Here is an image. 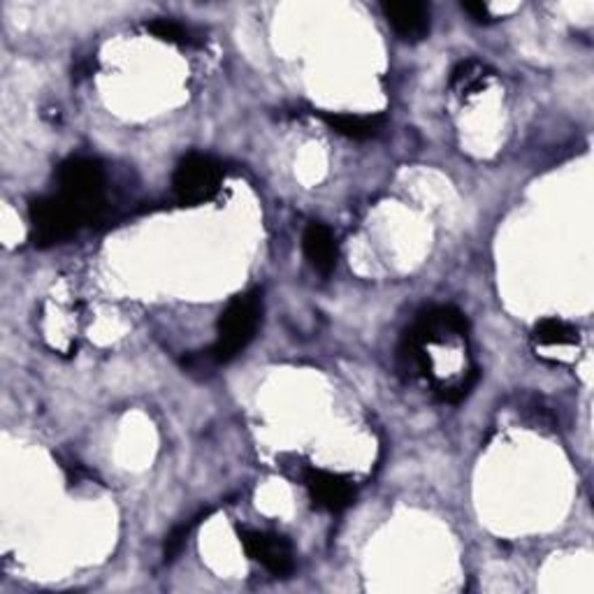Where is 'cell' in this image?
<instances>
[{
  "label": "cell",
  "mask_w": 594,
  "mask_h": 594,
  "mask_svg": "<svg viewBox=\"0 0 594 594\" xmlns=\"http://www.w3.org/2000/svg\"><path fill=\"white\" fill-rule=\"evenodd\" d=\"M261 324L263 295L258 291L232 298L218 318V337L214 346L207 351V358L216 365L230 363L235 355H240L253 342Z\"/></svg>",
  "instance_id": "6da1fadb"
},
{
  "label": "cell",
  "mask_w": 594,
  "mask_h": 594,
  "mask_svg": "<svg viewBox=\"0 0 594 594\" xmlns=\"http://www.w3.org/2000/svg\"><path fill=\"white\" fill-rule=\"evenodd\" d=\"M96 214L84 210L79 202L61 193L52 198H40L30 205V235L36 244L52 247L71 240V237L89 224Z\"/></svg>",
  "instance_id": "7a4b0ae2"
},
{
  "label": "cell",
  "mask_w": 594,
  "mask_h": 594,
  "mask_svg": "<svg viewBox=\"0 0 594 594\" xmlns=\"http://www.w3.org/2000/svg\"><path fill=\"white\" fill-rule=\"evenodd\" d=\"M224 184V169L205 154H189L175 169L173 189L181 205H202L212 200Z\"/></svg>",
  "instance_id": "3957f363"
},
{
  "label": "cell",
  "mask_w": 594,
  "mask_h": 594,
  "mask_svg": "<svg viewBox=\"0 0 594 594\" xmlns=\"http://www.w3.org/2000/svg\"><path fill=\"white\" fill-rule=\"evenodd\" d=\"M56 181L61 195L79 202V205L84 210H89L91 214H98L100 207H103L105 175L98 161L84 156L67 159L59 167Z\"/></svg>",
  "instance_id": "277c9868"
},
{
  "label": "cell",
  "mask_w": 594,
  "mask_h": 594,
  "mask_svg": "<svg viewBox=\"0 0 594 594\" xmlns=\"http://www.w3.org/2000/svg\"><path fill=\"white\" fill-rule=\"evenodd\" d=\"M240 541L249 559L265 567L271 576H277V579H286V576H291L295 571L293 543L283 534L242 530Z\"/></svg>",
  "instance_id": "5b68a950"
},
{
  "label": "cell",
  "mask_w": 594,
  "mask_h": 594,
  "mask_svg": "<svg viewBox=\"0 0 594 594\" xmlns=\"http://www.w3.org/2000/svg\"><path fill=\"white\" fill-rule=\"evenodd\" d=\"M304 485L309 490L312 504L320 511L344 514L355 502V485L342 473L309 469L307 477H304Z\"/></svg>",
  "instance_id": "8992f818"
},
{
  "label": "cell",
  "mask_w": 594,
  "mask_h": 594,
  "mask_svg": "<svg viewBox=\"0 0 594 594\" xmlns=\"http://www.w3.org/2000/svg\"><path fill=\"white\" fill-rule=\"evenodd\" d=\"M390 28L406 42H420L430 36V5L426 3H383Z\"/></svg>",
  "instance_id": "52a82bcc"
},
{
  "label": "cell",
  "mask_w": 594,
  "mask_h": 594,
  "mask_svg": "<svg viewBox=\"0 0 594 594\" xmlns=\"http://www.w3.org/2000/svg\"><path fill=\"white\" fill-rule=\"evenodd\" d=\"M302 249H304V256H307V261L312 263V267L318 271V275L324 277L332 275L339 258V247L328 226L318 224V220L309 224L302 237Z\"/></svg>",
  "instance_id": "ba28073f"
},
{
  "label": "cell",
  "mask_w": 594,
  "mask_h": 594,
  "mask_svg": "<svg viewBox=\"0 0 594 594\" xmlns=\"http://www.w3.org/2000/svg\"><path fill=\"white\" fill-rule=\"evenodd\" d=\"M326 124L349 140H369L383 128L381 114H324Z\"/></svg>",
  "instance_id": "9c48e42d"
},
{
  "label": "cell",
  "mask_w": 594,
  "mask_h": 594,
  "mask_svg": "<svg viewBox=\"0 0 594 594\" xmlns=\"http://www.w3.org/2000/svg\"><path fill=\"white\" fill-rule=\"evenodd\" d=\"M532 339L539 346H569L579 344V330L559 318H543L536 324Z\"/></svg>",
  "instance_id": "30bf717a"
},
{
  "label": "cell",
  "mask_w": 594,
  "mask_h": 594,
  "mask_svg": "<svg viewBox=\"0 0 594 594\" xmlns=\"http://www.w3.org/2000/svg\"><path fill=\"white\" fill-rule=\"evenodd\" d=\"M485 67L477 61H465L460 63L453 71V77H451V87L463 91V93H473L479 91L481 87H485V77L490 75H483Z\"/></svg>",
  "instance_id": "8fae6325"
},
{
  "label": "cell",
  "mask_w": 594,
  "mask_h": 594,
  "mask_svg": "<svg viewBox=\"0 0 594 594\" xmlns=\"http://www.w3.org/2000/svg\"><path fill=\"white\" fill-rule=\"evenodd\" d=\"M147 30L151 36H156L159 40L173 42V45H191V33L189 28H184L181 24L173 22V20H154L147 24Z\"/></svg>",
  "instance_id": "7c38bea8"
},
{
  "label": "cell",
  "mask_w": 594,
  "mask_h": 594,
  "mask_svg": "<svg viewBox=\"0 0 594 594\" xmlns=\"http://www.w3.org/2000/svg\"><path fill=\"white\" fill-rule=\"evenodd\" d=\"M191 528H193L191 522L189 525H177V528L165 536V546H163L165 563H173V559L181 553V548L186 546V536L191 534Z\"/></svg>",
  "instance_id": "4fadbf2b"
},
{
  "label": "cell",
  "mask_w": 594,
  "mask_h": 594,
  "mask_svg": "<svg viewBox=\"0 0 594 594\" xmlns=\"http://www.w3.org/2000/svg\"><path fill=\"white\" fill-rule=\"evenodd\" d=\"M463 10L473 16V22H490V8L485 3H463Z\"/></svg>",
  "instance_id": "5bb4252c"
}]
</instances>
